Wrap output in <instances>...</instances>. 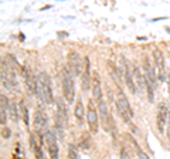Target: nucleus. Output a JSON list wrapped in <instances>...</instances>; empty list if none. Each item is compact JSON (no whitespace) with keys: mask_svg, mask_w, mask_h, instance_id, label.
Returning a JSON list of instances; mask_svg holds the SVG:
<instances>
[{"mask_svg":"<svg viewBox=\"0 0 170 159\" xmlns=\"http://www.w3.org/2000/svg\"><path fill=\"white\" fill-rule=\"evenodd\" d=\"M37 97L43 104L53 102V88H51L50 75L46 71H41L37 77Z\"/></svg>","mask_w":170,"mask_h":159,"instance_id":"nucleus-1","label":"nucleus"},{"mask_svg":"<svg viewBox=\"0 0 170 159\" xmlns=\"http://www.w3.org/2000/svg\"><path fill=\"white\" fill-rule=\"evenodd\" d=\"M143 70H145V78H146V94H147V99L149 102H153L155 99V88H156L157 84V73L156 68H153L152 63H150V58L149 57H145L143 58Z\"/></svg>","mask_w":170,"mask_h":159,"instance_id":"nucleus-2","label":"nucleus"},{"mask_svg":"<svg viewBox=\"0 0 170 159\" xmlns=\"http://www.w3.org/2000/svg\"><path fill=\"white\" fill-rule=\"evenodd\" d=\"M61 87L65 101L68 104H72L75 97V84H74V75L71 74L68 67H63L61 70Z\"/></svg>","mask_w":170,"mask_h":159,"instance_id":"nucleus-3","label":"nucleus"},{"mask_svg":"<svg viewBox=\"0 0 170 159\" xmlns=\"http://www.w3.org/2000/svg\"><path fill=\"white\" fill-rule=\"evenodd\" d=\"M116 109H118L120 118L125 122L129 124L130 119H132V117H133V111L130 108V104H129V99L126 97V94L123 92V89L120 88L119 85L116 87Z\"/></svg>","mask_w":170,"mask_h":159,"instance_id":"nucleus-4","label":"nucleus"},{"mask_svg":"<svg viewBox=\"0 0 170 159\" xmlns=\"http://www.w3.org/2000/svg\"><path fill=\"white\" fill-rule=\"evenodd\" d=\"M33 126H34V131L38 135V144H43V136L47 132V115L43 109L37 108L34 117H33Z\"/></svg>","mask_w":170,"mask_h":159,"instance_id":"nucleus-5","label":"nucleus"},{"mask_svg":"<svg viewBox=\"0 0 170 159\" xmlns=\"http://www.w3.org/2000/svg\"><path fill=\"white\" fill-rule=\"evenodd\" d=\"M2 84L6 88L10 89H17V78H16V73L11 67L5 61L2 60Z\"/></svg>","mask_w":170,"mask_h":159,"instance_id":"nucleus-6","label":"nucleus"},{"mask_svg":"<svg viewBox=\"0 0 170 159\" xmlns=\"http://www.w3.org/2000/svg\"><path fill=\"white\" fill-rule=\"evenodd\" d=\"M87 122H88V126H89V131H91L92 134H97L98 129H99V114H98V109L95 108L92 99L88 101Z\"/></svg>","mask_w":170,"mask_h":159,"instance_id":"nucleus-7","label":"nucleus"},{"mask_svg":"<svg viewBox=\"0 0 170 159\" xmlns=\"http://www.w3.org/2000/svg\"><path fill=\"white\" fill-rule=\"evenodd\" d=\"M67 58H68V70L71 71V74L74 77L82 74L84 68H82V64H81V57H79L78 53L71 50V51H68Z\"/></svg>","mask_w":170,"mask_h":159,"instance_id":"nucleus-8","label":"nucleus"},{"mask_svg":"<svg viewBox=\"0 0 170 159\" xmlns=\"http://www.w3.org/2000/svg\"><path fill=\"white\" fill-rule=\"evenodd\" d=\"M153 61H155V68L157 73V78L159 81H165L166 77V67H165V56L159 48L153 50Z\"/></svg>","mask_w":170,"mask_h":159,"instance_id":"nucleus-9","label":"nucleus"},{"mask_svg":"<svg viewBox=\"0 0 170 159\" xmlns=\"http://www.w3.org/2000/svg\"><path fill=\"white\" fill-rule=\"evenodd\" d=\"M23 77H24V84H26V89H27V92L30 95L33 94H36L37 91V78H34V75H33V71L30 67H23Z\"/></svg>","mask_w":170,"mask_h":159,"instance_id":"nucleus-10","label":"nucleus"},{"mask_svg":"<svg viewBox=\"0 0 170 159\" xmlns=\"http://www.w3.org/2000/svg\"><path fill=\"white\" fill-rule=\"evenodd\" d=\"M167 119H169V109H167L165 102H160L159 107H157V115H156V125L160 134H163V131H165V124L167 122Z\"/></svg>","mask_w":170,"mask_h":159,"instance_id":"nucleus-11","label":"nucleus"},{"mask_svg":"<svg viewBox=\"0 0 170 159\" xmlns=\"http://www.w3.org/2000/svg\"><path fill=\"white\" fill-rule=\"evenodd\" d=\"M46 139H47V148H48L50 159H58V145H57V141H55L54 134L51 131H47Z\"/></svg>","mask_w":170,"mask_h":159,"instance_id":"nucleus-12","label":"nucleus"},{"mask_svg":"<svg viewBox=\"0 0 170 159\" xmlns=\"http://www.w3.org/2000/svg\"><path fill=\"white\" fill-rule=\"evenodd\" d=\"M122 73H123V78H125V83L128 85V88L130 89L132 94H136V84H135V78L132 75V71L129 68L128 63L126 61H122Z\"/></svg>","mask_w":170,"mask_h":159,"instance_id":"nucleus-13","label":"nucleus"},{"mask_svg":"<svg viewBox=\"0 0 170 159\" xmlns=\"http://www.w3.org/2000/svg\"><path fill=\"white\" fill-rule=\"evenodd\" d=\"M84 63H85V68L82 70V74H81V88L84 91H87L89 88V85L92 84V77L89 73V57H84Z\"/></svg>","mask_w":170,"mask_h":159,"instance_id":"nucleus-14","label":"nucleus"},{"mask_svg":"<svg viewBox=\"0 0 170 159\" xmlns=\"http://www.w3.org/2000/svg\"><path fill=\"white\" fill-rule=\"evenodd\" d=\"M92 97L97 101V104L99 101L104 99V94H102V87H101V80H99V75L98 73L92 75Z\"/></svg>","mask_w":170,"mask_h":159,"instance_id":"nucleus-15","label":"nucleus"},{"mask_svg":"<svg viewBox=\"0 0 170 159\" xmlns=\"http://www.w3.org/2000/svg\"><path fill=\"white\" fill-rule=\"evenodd\" d=\"M0 122H2V125L5 126L6 125V115H7V108H9V99L6 98L5 94H2L0 95Z\"/></svg>","mask_w":170,"mask_h":159,"instance_id":"nucleus-16","label":"nucleus"},{"mask_svg":"<svg viewBox=\"0 0 170 159\" xmlns=\"http://www.w3.org/2000/svg\"><path fill=\"white\" fill-rule=\"evenodd\" d=\"M133 78H135V84L138 85L139 88L146 89V78H145V75H142L140 68L136 64H133Z\"/></svg>","mask_w":170,"mask_h":159,"instance_id":"nucleus-17","label":"nucleus"},{"mask_svg":"<svg viewBox=\"0 0 170 159\" xmlns=\"http://www.w3.org/2000/svg\"><path fill=\"white\" fill-rule=\"evenodd\" d=\"M74 115H75L77 121H78L79 124H82L84 117H85V111H84L82 99H81V98L77 99V104H75V108H74Z\"/></svg>","mask_w":170,"mask_h":159,"instance_id":"nucleus-18","label":"nucleus"},{"mask_svg":"<svg viewBox=\"0 0 170 159\" xmlns=\"http://www.w3.org/2000/svg\"><path fill=\"white\" fill-rule=\"evenodd\" d=\"M7 114L10 115L11 121L17 122L18 121V111H17V105L14 102H9V108H7Z\"/></svg>","mask_w":170,"mask_h":159,"instance_id":"nucleus-19","label":"nucleus"},{"mask_svg":"<svg viewBox=\"0 0 170 159\" xmlns=\"http://www.w3.org/2000/svg\"><path fill=\"white\" fill-rule=\"evenodd\" d=\"M79 146L82 149H89L91 148V138H89V134L88 132H84L81 138H79Z\"/></svg>","mask_w":170,"mask_h":159,"instance_id":"nucleus-20","label":"nucleus"},{"mask_svg":"<svg viewBox=\"0 0 170 159\" xmlns=\"http://www.w3.org/2000/svg\"><path fill=\"white\" fill-rule=\"evenodd\" d=\"M18 108H20V114H21V117H23L24 124H26V125H28V109H27V107H26L24 101H20Z\"/></svg>","mask_w":170,"mask_h":159,"instance_id":"nucleus-21","label":"nucleus"},{"mask_svg":"<svg viewBox=\"0 0 170 159\" xmlns=\"http://www.w3.org/2000/svg\"><path fill=\"white\" fill-rule=\"evenodd\" d=\"M68 159H79L78 151L75 149V146H74V145H69L68 146Z\"/></svg>","mask_w":170,"mask_h":159,"instance_id":"nucleus-22","label":"nucleus"},{"mask_svg":"<svg viewBox=\"0 0 170 159\" xmlns=\"http://www.w3.org/2000/svg\"><path fill=\"white\" fill-rule=\"evenodd\" d=\"M119 159H132V156H130V154L128 152V149L126 148H122L120 149V155H119Z\"/></svg>","mask_w":170,"mask_h":159,"instance_id":"nucleus-23","label":"nucleus"},{"mask_svg":"<svg viewBox=\"0 0 170 159\" xmlns=\"http://www.w3.org/2000/svg\"><path fill=\"white\" fill-rule=\"evenodd\" d=\"M2 135H3V138H6V139L10 136V131L6 128V126H3V129H2Z\"/></svg>","mask_w":170,"mask_h":159,"instance_id":"nucleus-24","label":"nucleus"},{"mask_svg":"<svg viewBox=\"0 0 170 159\" xmlns=\"http://www.w3.org/2000/svg\"><path fill=\"white\" fill-rule=\"evenodd\" d=\"M166 135H167V139L170 141V109H169V119H167V132H166Z\"/></svg>","mask_w":170,"mask_h":159,"instance_id":"nucleus-25","label":"nucleus"}]
</instances>
